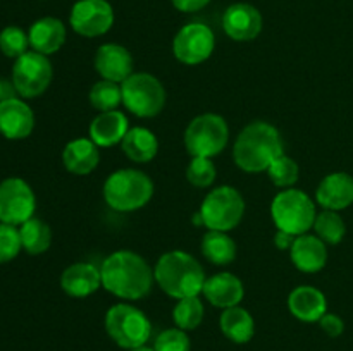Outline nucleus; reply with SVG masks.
<instances>
[{
  "mask_svg": "<svg viewBox=\"0 0 353 351\" xmlns=\"http://www.w3.org/2000/svg\"><path fill=\"white\" fill-rule=\"evenodd\" d=\"M314 229H316L317 237L326 244H338L343 240L347 227H345L343 219L334 210H324L316 217Z\"/></svg>",
  "mask_w": 353,
  "mask_h": 351,
  "instance_id": "31",
  "label": "nucleus"
},
{
  "mask_svg": "<svg viewBox=\"0 0 353 351\" xmlns=\"http://www.w3.org/2000/svg\"><path fill=\"white\" fill-rule=\"evenodd\" d=\"M233 155L236 165L243 171H268L269 165L283 155L281 134L271 124L255 120L238 134Z\"/></svg>",
  "mask_w": 353,
  "mask_h": 351,
  "instance_id": "2",
  "label": "nucleus"
},
{
  "mask_svg": "<svg viewBox=\"0 0 353 351\" xmlns=\"http://www.w3.org/2000/svg\"><path fill=\"white\" fill-rule=\"evenodd\" d=\"M172 319L179 329H196L203 320V303L200 301L199 296L179 299L178 305L174 306V312H172Z\"/></svg>",
  "mask_w": 353,
  "mask_h": 351,
  "instance_id": "30",
  "label": "nucleus"
},
{
  "mask_svg": "<svg viewBox=\"0 0 353 351\" xmlns=\"http://www.w3.org/2000/svg\"><path fill=\"white\" fill-rule=\"evenodd\" d=\"M34 213V193L26 181L9 178L0 182V222L21 226Z\"/></svg>",
  "mask_w": 353,
  "mask_h": 351,
  "instance_id": "11",
  "label": "nucleus"
},
{
  "mask_svg": "<svg viewBox=\"0 0 353 351\" xmlns=\"http://www.w3.org/2000/svg\"><path fill=\"white\" fill-rule=\"evenodd\" d=\"M155 351H190V337L179 327L161 332L155 339Z\"/></svg>",
  "mask_w": 353,
  "mask_h": 351,
  "instance_id": "36",
  "label": "nucleus"
},
{
  "mask_svg": "<svg viewBox=\"0 0 353 351\" xmlns=\"http://www.w3.org/2000/svg\"><path fill=\"white\" fill-rule=\"evenodd\" d=\"M271 215L279 231L302 236L316 222V205L307 193L285 189L272 200Z\"/></svg>",
  "mask_w": 353,
  "mask_h": 351,
  "instance_id": "5",
  "label": "nucleus"
},
{
  "mask_svg": "<svg viewBox=\"0 0 353 351\" xmlns=\"http://www.w3.org/2000/svg\"><path fill=\"white\" fill-rule=\"evenodd\" d=\"M99 148L92 140H72L62 151V162L69 172L76 176H86L99 165Z\"/></svg>",
  "mask_w": 353,
  "mask_h": 351,
  "instance_id": "24",
  "label": "nucleus"
},
{
  "mask_svg": "<svg viewBox=\"0 0 353 351\" xmlns=\"http://www.w3.org/2000/svg\"><path fill=\"white\" fill-rule=\"evenodd\" d=\"M52 65L47 55L40 52H26L16 58L12 67V83L16 92L24 98L40 96L52 81Z\"/></svg>",
  "mask_w": 353,
  "mask_h": 351,
  "instance_id": "10",
  "label": "nucleus"
},
{
  "mask_svg": "<svg viewBox=\"0 0 353 351\" xmlns=\"http://www.w3.org/2000/svg\"><path fill=\"white\" fill-rule=\"evenodd\" d=\"M202 292L205 298L219 308H231L236 306L243 299V284L236 275L230 272H221V274L212 275L203 284Z\"/></svg>",
  "mask_w": 353,
  "mask_h": 351,
  "instance_id": "19",
  "label": "nucleus"
},
{
  "mask_svg": "<svg viewBox=\"0 0 353 351\" xmlns=\"http://www.w3.org/2000/svg\"><path fill=\"white\" fill-rule=\"evenodd\" d=\"M69 23L81 36L95 38L105 34L114 23L112 6L107 0H79L72 6Z\"/></svg>",
  "mask_w": 353,
  "mask_h": 351,
  "instance_id": "13",
  "label": "nucleus"
},
{
  "mask_svg": "<svg viewBox=\"0 0 353 351\" xmlns=\"http://www.w3.org/2000/svg\"><path fill=\"white\" fill-rule=\"evenodd\" d=\"M121 147H123V151L128 158L145 164L157 155L159 141L152 131L145 129V127H133V129L128 131L124 140L121 141Z\"/></svg>",
  "mask_w": 353,
  "mask_h": 351,
  "instance_id": "25",
  "label": "nucleus"
},
{
  "mask_svg": "<svg viewBox=\"0 0 353 351\" xmlns=\"http://www.w3.org/2000/svg\"><path fill=\"white\" fill-rule=\"evenodd\" d=\"M154 182L145 172L137 169H121L103 184V198L117 212H133L150 202Z\"/></svg>",
  "mask_w": 353,
  "mask_h": 351,
  "instance_id": "4",
  "label": "nucleus"
},
{
  "mask_svg": "<svg viewBox=\"0 0 353 351\" xmlns=\"http://www.w3.org/2000/svg\"><path fill=\"white\" fill-rule=\"evenodd\" d=\"M223 28L236 41H250L262 31V16L250 3H233L223 16Z\"/></svg>",
  "mask_w": 353,
  "mask_h": 351,
  "instance_id": "14",
  "label": "nucleus"
},
{
  "mask_svg": "<svg viewBox=\"0 0 353 351\" xmlns=\"http://www.w3.org/2000/svg\"><path fill=\"white\" fill-rule=\"evenodd\" d=\"M95 69L103 79L123 83L133 74V57L121 45L105 43L97 50Z\"/></svg>",
  "mask_w": 353,
  "mask_h": 351,
  "instance_id": "16",
  "label": "nucleus"
},
{
  "mask_svg": "<svg viewBox=\"0 0 353 351\" xmlns=\"http://www.w3.org/2000/svg\"><path fill=\"white\" fill-rule=\"evenodd\" d=\"M30 38L21 28L9 26L0 33V50L10 58H19L28 52Z\"/></svg>",
  "mask_w": 353,
  "mask_h": 351,
  "instance_id": "33",
  "label": "nucleus"
},
{
  "mask_svg": "<svg viewBox=\"0 0 353 351\" xmlns=\"http://www.w3.org/2000/svg\"><path fill=\"white\" fill-rule=\"evenodd\" d=\"M28 38L34 52L43 55L55 54L65 41V26L55 17H43L30 28Z\"/></svg>",
  "mask_w": 353,
  "mask_h": 351,
  "instance_id": "23",
  "label": "nucleus"
},
{
  "mask_svg": "<svg viewBox=\"0 0 353 351\" xmlns=\"http://www.w3.org/2000/svg\"><path fill=\"white\" fill-rule=\"evenodd\" d=\"M202 253L216 265H228L236 257V243L224 231H209L202 240Z\"/></svg>",
  "mask_w": 353,
  "mask_h": 351,
  "instance_id": "27",
  "label": "nucleus"
},
{
  "mask_svg": "<svg viewBox=\"0 0 353 351\" xmlns=\"http://www.w3.org/2000/svg\"><path fill=\"white\" fill-rule=\"evenodd\" d=\"M16 88H14V83L6 81V79L0 78V102L7 98H14L16 96Z\"/></svg>",
  "mask_w": 353,
  "mask_h": 351,
  "instance_id": "40",
  "label": "nucleus"
},
{
  "mask_svg": "<svg viewBox=\"0 0 353 351\" xmlns=\"http://www.w3.org/2000/svg\"><path fill=\"white\" fill-rule=\"evenodd\" d=\"M21 248L23 244H21L19 229L10 224L0 222V264L14 260Z\"/></svg>",
  "mask_w": 353,
  "mask_h": 351,
  "instance_id": "35",
  "label": "nucleus"
},
{
  "mask_svg": "<svg viewBox=\"0 0 353 351\" xmlns=\"http://www.w3.org/2000/svg\"><path fill=\"white\" fill-rule=\"evenodd\" d=\"M128 119L119 110H109L97 116L90 124V140L97 147H114L121 143L128 133Z\"/></svg>",
  "mask_w": 353,
  "mask_h": 351,
  "instance_id": "21",
  "label": "nucleus"
},
{
  "mask_svg": "<svg viewBox=\"0 0 353 351\" xmlns=\"http://www.w3.org/2000/svg\"><path fill=\"white\" fill-rule=\"evenodd\" d=\"M105 330L117 346L137 350L145 346L152 334V323L141 310L131 305H114L105 315Z\"/></svg>",
  "mask_w": 353,
  "mask_h": 351,
  "instance_id": "6",
  "label": "nucleus"
},
{
  "mask_svg": "<svg viewBox=\"0 0 353 351\" xmlns=\"http://www.w3.org/2000/svg\"><path fill=\"white\" fill-rule=\"evenodd\" d=\"M210 0H172V6L181 12H196L203 9Z\"/></svg>",
  "mask_w": 353,
  "mask_h": 351,
  "instance_id": "38",
  "label": "nucleus"
},
{
  "mask_svg": "<svg viewBox=\"0 0 353 351\" xmlns=\"http://www.w3.org/2000/svg\"><path fill=\"white\" fill-rule=\"evenodd\" d=\"M245 212L243 196L231 186L212 189L200 206L203 226L210 231H230L240 224Z\"/></svg>",
  "mask_w": 353,
  "mask_h": 351,
  "instance_id": "8",
  "label": "nucleus"
},
{
  "mask_svg": "<svg viewBox=\"0 0 353 351\" xmlns=\"http://www.w3.org/2000/svg\"><path fill=\"white\" fill-rule=\"evenodd\" d=\"M130 351H155V350H150V348L141 346V348H137V350H130Z\"/></svg>",
  "mask_w": 353,
  "mask_h": 351,
  "instance_id": "41",
  "label": "nucleus"
},
{
  "mask_svg": "<svg viewBox=\"0 0 353 351\" xmlns=\"http://www.w3.org/2000/svg\"><path fill=\"white\" fill-rule=\"evenodd\" d=\"M216 38L212 30L202 23H190L178 31L172 41V52L179 62L196 65L212 55Z\"/></svg>",
  "mask_w": 353,
  "mask_h": 351,
  "instance_id": "12",
  "label": "nucleus"
},
{
  "mask_svg": "<svg viewBox=\"0 0 353 351\" xmlns=\"http://www.w3.org/2000/svg\"><path fill=\"white\" fill-rule=\"evenodd\" d=\"M121 102H123V89H121L119 83L102 79L90 89V103L93 109L100 110V112L117 110Z\"/></svg>",
  "mask_w": 353,
  "mask_h": 351,
  "instance_id": "29",
  "label": "nucleus"
},
{
  "mask_svg": "<svg viewBox=\"0 0 353 351\" xmlns=\"http://www.w3.org/2000/svg\"><path fill=\"white\" fill-rule=\"evenodd\" d=\"M154 277L162 291L178 299L199 296L207 281L202 265L185 251L162 255L155 265Z\"/></svg>",
  "mask_w": 353,
  "mask_h": 351,
  "instance_id": "3",
  "label": "nucleus"
},
{
  "mask_svg": "<svg viewBox=\"0 0 353 351\" xmlns=\"http://www.w3.org/2000/svg\"><path fill=\"white\" fill-rule=\"evenodd\" d=\"M290 312L302 322H317L323 319L327 308L326 296L310 286H299L288 298Z\"/></svg>",
  "mask_w": 353,
  "mask_h": 351,
  "instance_id": "22",
  "label": "nucleus"
},
{
  "mask_svg": "<svg viewBox=\"0 0 353 351\" xmlns=\"http://www.w3.org/2000/svg\"><path fill=\"white\" fill-rule=\"evenodd\" d=\"M21 244L24 250L30 255H40L48 250L52 243V233L50 227L43 222V220L31 217L24 224H21L19 229Z\"/></svg>",
  "mask_w": 353,
  "mask_h": 351,
  "instance_id": "28",
  "label": "nucleus"
},
{
  "mask_svg": "<svg viewBox=\"0 0 353 351\" xmlns=\"http://www.w3.org/2000/svg\"><path fill=\"white\" fill-rule=\"evenodd\" d=\"M319 322H321V327H323V330L327 334V336L338 337L340 334H343L345 330L343 320H341L338 315H334V313H324L323 319H321Z\"/></svg>",
  "mask_w": 353,
  "mask_h": 351,
  "instance_id": "37",
  "label": "nucleus"
},
{
  "mask_svg": "<svg viewBox=\"0 0 353 351\" xmlns=\"http://www.w3.org/2000/svg\"><path fill=\"white\" fill-rule=\"evenodd\" d=\"M123 103L138 117H154L164 109L165 89L155 76L147 72L131 74L123 81Z\"/></svg>",
  "mask_w": 353,
  "mask_h": 351,
  "instance_id": "9",
  "label": "nucleus"
},
{
  "mask_svg": "<svg viewBox=\"0 0 353 351\" xmlns=\"http://www.w3.org/2000/svg\"><path fill=\"white\" fill-rule=\"evenodd\" d=\"M295 240H296V236L278 229V233H276V236H274V244L279 248V250H292Z\"/></svg>",
  "mask_w": 353,
  "mask_h": 351,
  "instance_id": "39",
  "label": "nucleus"
},
{
  "mask_svg": "<svg viewBox=\"0 0 353 351\" xmlns=\"http://www.w3.org/2000/svg\"><path fill=\"white\" fill-rule=\"evenodd\" d=\"M34 127L33 110L17 96L0 102V133L9 140H23Z\"/></svg>",
  "mask_w": 353,
  "mask_h": 351,
  "instance_id": "15",
  "label": "nucleus"
},
{
  "mask_svg": "<svg viewBox=\"0 0 353 351\" xmlns=\"http://www.w3.org/2000/svg\"><path fill=\"white\" fill-rule=\"evenodd\" d=\"M102 286V274L99 268L86 262L72 264L62 272L61 288L72 298H85L93 295Z\"/></svg>",
  "mask_w": 353,
  "mask_h": 351,
  "instance_id": "18",
  "label": "nucleus"
},
{
  "mask_svg": "<svg viewBox=\"0 0 353 351\" xmlns=\"http://www.w3.org/2000/svg\"><path fill=\"white\" fill-rule=\"evenodd\" d=\"M100 274L103 288L124 299L145 298L155 279L150 265L140 255L128 250L109 255L103 260Z\"/></svg>",
  "mask_w": 353,
  "mask_h": 351,
  "instance_id": "1",
  "label": "nucleus"
},
{
  "mask_svg": "<svg viewBox=\"0 0 353 351\" xmlns=\"http://www.w3.org/2000/svg\"><path fill=\"white\" fill-rule=\"evenodd\" d=\"M290 251H292V260L295 267L299 270L307 272V274L319 272L327 262L326 243L317 236H310V234L296 236Z\"/></svg>",
  "mask_w": 353,
  "mask_h": 351,
  "instance_id": "20",
  "label": "nucleus"
},
{
  "mask_svg": "<svg viewBox=\"0 0 353 351\" xmlns=\"http://www.w3.org/2000/svg\"><path fill=\"white\" fill-rule=\"evenodd\" d=\"M221 330L233 343L243 344L248 343L254 336L255 323L250 313L236 305L223 312V315H221Z\"/></svg>",
  "mask_w": 353,
  "mask_h": 351,
  "instance_id": "26",
  "label": "nucleus"
},
{
  "mask_svg": "<svg viewBox=\"0 0 353 351\" xmlns=\"http://www.w3.org/2000/svg\"><path fill=\"white\" fill-rule=\"evenodd\" d=\"M230 140L226 120L216 114H202L188 124L185 147L192 157L212 158L226 148Z\"/></svg>",
  "mask_w": 353,
  "mask_h": 351,
  "instance_id": "7",
  "label": "nucleus"
},
{
  "mask_svg": "<svg viewBox=\"0 0 353 351\" xmlns=\"http://www.w3.org/2000/svg\"><path fill=\"white\" fill-rule=\"evenodd\" d=\"M299 164L285 153L276 158L268 169L269 179L279 188H290L299 181Z\"/></svg>",
  "mask_w": 353,
  "mask_h": 351,
  "instance_id": "32",
  "label": "nucleus"
},
{
  "mask_svg": "<svg viewBox=\"0 0 353 351\" xmlns=\"http://www.w3.org/2000/svg\"><path fill=\"white\" fill-rule=\"evenodd\" d=\"M186 179L196 188H207L216 179V165L210 158L193 157L186 169Z\"/></svg>",
  "mask_w": 353,
  "mask_h": 351,
  "instance_id": "34",
  "label": "nucleus"
},
{
  "mask_svg": "<svg viewBox=\"0 0 353 351\" xmlns=\"http://www.w3.org/2000/svg\"><path fill=\"white\" fill-rule=\"evenodd\" d=\"M317 203L326 210H343L353 203V178L347 172L326 176L317 188Z\"/></svg>",
  "mask_w": 353,
  "mask_h": 351,
  "instance_id": "17",
  "label": "nucleus"
}]
</instances>
